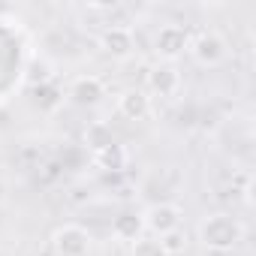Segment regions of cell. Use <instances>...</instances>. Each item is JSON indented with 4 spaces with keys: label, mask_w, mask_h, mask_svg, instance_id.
Instances as JSON below:
<instances>
[{
    "label": "cell",
    "mask_w": 256,
    "mask_h": 256,
    "mask_svg": "<svg viewBox=\"0 0 256 256\" xmlns=\"http://www.w3.org/2000/svg\"><path fill=\"white\" fill-rule=\"evenodd\" d=\"M202 247L214 250V253H226V250H235L244 238V226L238 217L232 214H208L199 220V229H196Z\"/></svg>",
    "instance_id": "obj_1"
},
{
    "label": "cell",
    "mask_w": 256,
    "mask_h": 256,
    "mask_svg": "<svg viewBox=\"0 0 256 256\" xmlns=\"http://www.w3.org/2000/svg\"><path fill=\"white\" fill-rule=\"evenodd\" d=\"M139 214H142L145 232L154 235V238H166V235L178 232V229H181V217H184L175 202H154V205H148V208L139 211Z\"/></svg>",
    "instance_id": "obj_2"
},
{
    "label": "cell",
    "mask_w": 256,
    "mask_h": 256,
    "mask_svg": "<svg viewBox=\"0 0 256 256\" xmlns=\"http://www.w3.org/2000/svg\"><path fill=\"white\" fill-rule=\"evenodd\" d=\"M190 58L199 64V66H220L229 54L226 48V40L217 34V30H199L196 36H190Z\"/></svg>",
    "instance_id": "obj_3"
},
{
    "label": "cell",
    "mask_w": 256,
    "mask_h": 256,
    "mask_svg": "<svg viewBox=\"0 0 256 256\" xmlns=\"http://www.w3.org/2000/svg\"><path fill=\"white\" fill-rule=\"evenodd\" d=\"M52 250L54 256H88L90 232L78 223H64L52 232Z\"/></svg>",
    "instance_id": "obj_4"
},
{
    "label": "cell",
    "mask_w": 256,
    "mask_h": 256,
    "mask_svg": "<svg viewBox=\"0 0 256 256\" xmlns=\"http://www.w3.org/2000/svg\"><path fill=\"white\" fill-rule=\"evenodd\" d=\"M190 48V34L181 24H163L154 36V52L163 64H175Z\"/></svg>",
    "instance_id": "obj_5"
},
{
    "label": "cell",
    "mask_w": 256,
    "mask_h": 256,
    "mask_svg": "<svg viewBox=\"0 0 256 256\" xmlns=\"http://www.w3.org/2000/svg\"><path fill=\"white\" fill-rule=\"evenodd\" d=\"M148 96H160V100H172V96H178V90H181V72H178V66L175 64H154L151 70H148Z\"/></svg>",
    "instance_id": "obj_6"
},
{
    "label": "cell",
    "mask_w": 256,
    "mask_h": 256,
    "mask_svg": "<svg viewBox=\"0 0 256 256\" xmlns=\"http://www.w3.org/2000/svg\"><path fill=\"white\" fill-rule=\"evenodd\" d=\"M100 48L112 58V60H126L133 52H136V36L130 28L124 24H112L100 34Z\"/></svg>",
    "instance_id": "obj_7"
},
{
    "label": "cell",
    "mask_w": 256,
    "mask_h": 256,
    "mask_svg": "<svg viewBox=\"0 0 256 256\" xmlns=\"http://www.w3.org/2000/svg\"><path fill=\"white\" fill-rule=\"evenodd\" d=\"M118 112H120L126 120H145V118H151V112H154V100L148 96L145 88H126V90H120V96H118Z\"/></svg>",
    "instance_id": "obj_8"
},
{
    "label": "cell",
    "mask_w": 256,
    "mask_h": 256,
    "mask_svg": "<svg viewBox=\"0 0 256 256\" xmlns=\"http://www.w3.org/2000/svg\"><path fill=\"white\" fill-rule=\"evenodd\" d=\"M102 96H106V84H102L100 76H76L70 82V100L76 106L90 108V106H100Z\"/></svg>",
    "instance_id": "obj_9"
},
{
    "label": "cell",
    "mask_w": 256,
    "mask_h": 256,
    "mask_svg": "<svg viewBox=\"0 0 256 256\" xmlns=\"http://www.w3.org/2000/svg\"><path fill=\"white\" fill-rule=\"evenodd\" d=\"M112 235L118 241H126V244H133L145 235V226H142V214L136 211H120L114 220H112Z\"/></svg>",
    "instance_id": "obj_10"
},
{
    "label": "cell",
    "mask_w": 256,
    "mask_h": 256,
    "mask_svg": "<svg viewBox=\"0 0 256 256\" xmlns=\"http://www.w3.org/2000/svg\"><path fill=\"white\" fill-rule=\"evenodd\" d=\"M94 163L106 172H114V169H124L126 166V148L118 145V142H106L100 148H94Z\"/></svg>",
    "instance_id": "obj_11"
},
{
    "label": "cell",
    "mask_w": 256,
    "mask_h": 256,
    "mask_svg": "<svg viewBox=\"0 0 256 256\" xmlns=\"http://www.w3.org/2000/svg\"><path fill=\"white\" fill-rule=\"evenodd\" d=\"M130 256H169V250H166L163 238H154V235L145 232L139 241L130 244Z\"/></svg>",
    "instance_id": "obj_12"
},
{
    "label": "cell",
    "mask_w": 256,
    "mask_h": 256,
    "mask_svg": "<svg viewBox=\"0 0 256 256\" xmlns=\"http://www.w3.org/2000/svg\"><path fill=\"white\" fill-rule=\"evenodd\" d=\"M4 202H6V184L0 181V205H4Z\"/></svg>",
    "instance_id": "obj_13"
}]
</instances>
